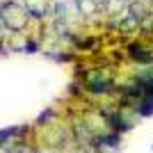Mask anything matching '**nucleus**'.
<instances>
[{"mask_svg": "<svg viewBox=\"0 0 153 153\" xmlns=\"http://www.w3.org/2000/svg\"><path fill=\"white\" fill-rule=\"evenodd\" d=\"M91 142H94L96 151H98V149H112V146H117V144L121 142V135L114 133V130H110V133H103V135H94Z\"/></svg>", "mask_w": 153, "mask_h": 153, "instance_id": "nucleus-7", "label": "nucleus"}, {"mask_svg": "<svg viewBox=\"0 0 153 153\" xmlns=\"http://www.w3.org/2000/svg\"><path fill=\"white\" fill-rule=\"evenodd\" d=\"M135 112H137V117H142V119L153 117V98L151 96H142L140 101H137V105H135Z\"/></svg>", "mask_w": 153, "mask_h": 153, "instance_id": "nucleus-9", "label": "nucleus"}, {"mask_svg": "<svg viewBox=\"0 0 153 153\" xmlns=\"http://www.w3.org/2000/svg\"><path fill=\"white\" fill-rule=\"evenodd\" d=\"M53 117H55V110H48V112H41V114H39V119H37V123H39V126H44V121H51Z\"/></svg>", "mask_w": 153, "mask_h": 153, "instance_id": "nucleus-11", "label": "nucleus"}, {"mask_svg": "<svg viewBox=\"0 0 153 153\" xmlns=\"http://www.w3.org/2000/svg\"><path fill=\"white\" fill-rule=\"evenodd\" d=\"M27 130H30L27 126H9V128H0V146H5L7 142L16 140L19 135L27 133Z\"/></svg>", "mask_w": 153, "mask_h": 153, "instance_id": "nucleus-8", "label": "nucleus"}, {"mask_svg": "<svg viewBox=\"0 0 153 153\" xmlns=\"http://www.w3.org/2000/svg\"><path fill=\"white\" fill-rule=\"evenodd\" d=\"M144 96H151V98H153V78L144 85Z\"/></svg>", "mask_w": 153, "mask_h": 153, "instance_id": "nucleus-12", "label": "nucleus"}, {"mask_svg": "<svg viewBox=\"0 0 153 153\" xmlns=\"http://www.w3.org/2000/svg\"><path fill=\"white\" fill-rule=\"evenodd\" d=\"M23 9H25L27 21L30 19L32 21H41V19H46V16L51 14L46 0H23Z\"/></svg>", "mask_w": 153, "mask_h": 153, "instance_id": "nucleus-4", "label": "nucleus"}, {"mask_svg": "<svg viewBox=\"0 0 153 153\" xmlns=\"http://www.w3.org/2000/svg\"><path fill=\"white\" fill-rule=\"evenodd\" d=\"M96 153H101V151H96Z\"/></svg>", "mask_w": 153, "mask_h": 153, "instance_id": "nucleus-15", "label": "nucleus"}, {"mask_svg": "<svg viewBox=\"0 0 153 153\" xmlns=\"http://www.w3.org/2000/svg\"><path fill=\"white\" fill-rule=\"evenodd\" d=\"M103 117H105V121H108L110 130H114V133H119V135L133 128V121H130V119H126V117H123V112H121L119 108H117V110H103Z\"/></svg>", "mask_w": 153, "mask_h": 153, "instance_id": "nucleus-3", "label": "nucleus"}, {"mask_svg": "<svg viewBox=\"0 0 153 153\" xmlns=\"http://www.w3.org/2000/svg\"><path fill=\"white\" fill-rule=\"evenodd\" d=\"M23 51H25V53H37L39 51V41H37V39H25Z\"/></svg>", "mask_w": 153, "mask_h": 153, "instance_id": "nucleus-10", "label": "nucleus"}, {"mask_svg": "<svg viewBox=\"0 0 153 153\" xmlns=\"http://www.w3.org/2000/svg\"><path fill=\"white\" fill-rule=\"evenodd\" d=\"M151 151H153V144H151Z\"/></svg>", "mask_w": 153, "mask_h": 153, "instance_id": "nucleus-14", "label": "nucleus"}, {"mask_svg": "<svg viewBox=\"0 0 153 153\" xmlns=\"http://www.w3.org/2000/svg\"><path fill=\"white\" fill-rule=\"evenodd\" d=\"M5 51V41H2V39H0V53Z\"/></svg>", "mask_w": 153, "mask_h": 153, "instance_id": "nucleus-13", "label": "nucleus"}, {"mask_svg": "<svg viewBox=\"0 0 153 153\" xmlns=\"http://www.w3.org/2000/svg\"><path fill=\"white\" fill-rule=\"evenodd\" d=\"M126 53H128V57L133 59V62L153 64V53L149 51V48L142 44V41H130V44L126 46Z\"/></svg>", "mask_w": 153, "mask_h": 153, "instance_id": "nucleus-5", "label": "nucleus"}, {"mask_svg": "<svg viewBox=\"0 0 153 153\" xmlns=\"http://www.w3.org/2000/svg\"><path fill=\"white\" fill-rule=\"evenodd\" d=\"M85 89L91 91V94L105 96V94H110V91L114 89V87H112V80L105 78L101 71H87V73H85Z\"/></svg>", "mask_w": 153, "mask_h": 153, "instance_id": "nucleus-2", "label": "nucleus"}, {"mask_svg": "<svg viewBox=\"0 0 153 153\" xmlns=\"http://www.w3.org/2000/svg\"><path fill=\"white\" fill-rule=\"evenodd\" d=\"M0 19H2V23L7 25L9 32H21L27 25L25 9L16 0H2V5H0Z\"/></svg>", "mask_w": 153, "mask_h": 153, "instance_id": "nucleus-1", "label": "nucleus"}, {"mask_svg": "<svg viewBox=\"0 0 153 153\" xmlns=\"http://www.w3.org/2000/svg\"><path fill=\"white\" fill-rule=\"evenodd\" d=\"M123 14H126L128 21H133L135 25H142L151 12L146 9V5H144V2H140V0H137V2H128V7H126V12H123Z\"/></svg>", "mask_w": 153, "mask_h": 153, "instance_id": "nucleus-6", "label": "nucleus"}]
</instances>
